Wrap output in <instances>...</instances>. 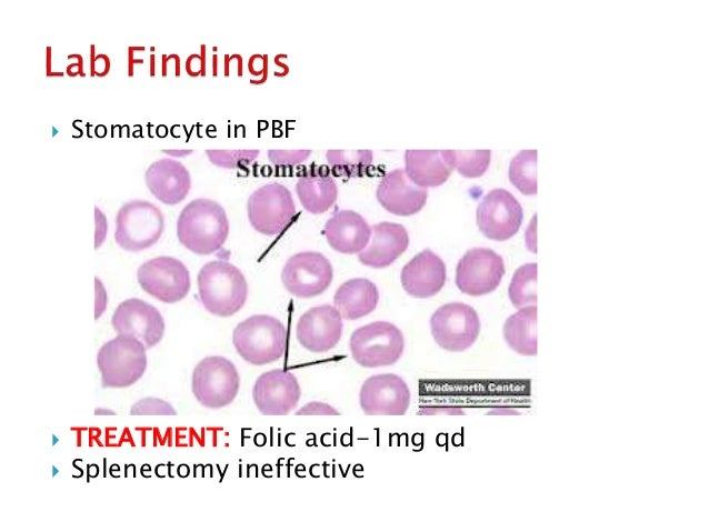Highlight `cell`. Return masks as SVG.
I'll list each match as a JSON object with an SVG mask.
<instances>
[{"label": "cell", "instance_id": "8", "mask_svg": "<svg viewBox=\"0 0 709 532\" xmlns=\"http://www.w3.org/2000/svg\"><path fill=\"white\" fill-rule=\"evenodd\" d=\"M247 214L257 232L272 237L282 233L292 223L297 211L290 190L279 182H270L249 195Z\"/></svg>", "mask_w": 709, "mask_h": 532}, {"label": "cell", "instance_id": "23", "mask_svg": "<svg viewBox=\"0 0 709 532\" xmlns=\"http://www.w3.org/2000/svg\"><path fill=\"white\" fill-rule=\"evenodd\" d=\"M405 165L409 179L421 188L442 184L453 170L446 150H407Z\"/></svg>", "mask_w": 709, "mask_h": 532}, {"label": "cell", "instance_id": "31", "mask_svg": "<svg viewBox=\"0 0 709 532\" xmlns=\"http://www.w3.org/2000/svg\"><path fill=\"white\" fill-rule=\"evenodd\" d=\"M209 161L219 168L237 169L252 163L259 150H206Z\"/></svg>", "mask_w": 709, "mask_h": 532}, {"label": "cell", "instance_id": "26", "mask_svg": "<svg viewBox=\"0 0 709 532\" xmlns=\"http://www.w3.org/2000/svg\"><path fill=\"white\" fill-rule=\"evenodd\" d=\"M503 339L521 355H537V305H528L511 314L503 323Z\"/></svg>", "mask_w": 709, "mask_h": 532}, {"label": "cell", "instance_id": "14", "mask_svg": "<svg viewBox=\"0 0 709 532\" xmlns=\"http://www.w3.org/2000/svg\"><path fill=\"white\" fill-rule=\"evenodd\" d=\"M111 325L118 334L142 342L147 350L162 340L166 329L159 310L138 298L127 299L116 308Z\"/></svg>", "mask_w": 709, "mask_h": 532}, {"label": "cell", "instance_id": "4", "mask_svg": "<svg viewBox=\"0 0 709 532\" xmlns=\"http://www.w3.org/2000/svg\"><path fill=\"white\" fill-rule=\"evenodd\" d=\"M147 349L139 340L118 334L98 351L97 365L103 388H127L134 384L147 369Z\"/></svg>", "mask_w": 709, "mask_h": 532}, {"label": "cell", "instance_id": "1", "mask_svg": "<svg viewBox=\"0 0 709 532\" xmlns=\"http://www.w3.org/2000/svg\"><path fill=\"white\" fill-rule=\"evenodd\" d=\"M229 235V219L216 200L198 198L180 211L177 238L189 251L208 255L219 251Z\"/></svg>", "mask_w": 709, "mask_h": 532}, {"label": "cell", "instance_id": "20", "mask_svg": "<svg viewBox=\"0 0 709 532\" xmlns=\"http://www.w3.org/2000/svg\"><path fill=\"white\" fill-rule=\"evenodd\" d=\"M148 190L160 202L174 205L186 199L191 189V175L180 161L163 158L152 162L144 173Z\"/></svg>", "mask_w": 709, "mask_h": 532}, {"label": "cell", "instance_id": "13", "mask_svg": "<svg viewBox=\"0 0 709 532\" xmlns=\"http://www.w3.org/2000/svg\"><path fill=\"white\" fill-rule=\"evenodd\" d=\"M476 219L478 228L485 237L495 241H505L519 230L523 211L511 192L505 189H493L478 204Z\"/></svg>", "mask_w": 709, "mask_h": 532}, {"label": "cell", "instance_id": "6", "mask_svg": "<svg viewBox=\"0 0 709 532\" xmlns=\"http://www.w3.org/2000/svg\"><path fill=\"white\" fill-rule=\"evenodd\" d=\"M352 359L363 368L395 364L402 355L405 338L388 321H375L356 329L349 340Z\"/></svg>", "mask_w": 709, "mask_h": 532}, {"label": "cell", "instance_id": "28", "mask_svg": "<svg viewBox=\"0 0 709 532\" xmlns=\"http://www.w3.org/2000/svg\"><path fill=\"white\" fill-rule=\"evenodd\" d=\"M508 297L517 309L537 305V263H526L515 271Z\"/></svg>", "mask_w": 709, "mask_h": 532}, {"label": "cell", "instance_id": "16", "mask_svg": "<svg viewBox=\"0 0 709 532\" xmlns=\"http://www.w3.org/2000/svg\"><path fill=\"white\" fill-rule=\"evenodd\" d=\"M301 389L296 375L273 369L259 375L252 388V399L263 415H286L296 409Z\"/></svg>", "mask_w": 709, "mask_h": 532}, {"label": "cell", "instance_id": "27", "mask_svg": "<svg viewBox=\"0 0 709 532\" xmlns=\"http://www.w3.org/2000/svg\"><path fill=\"white\" fill-rule=\"evenodd\" d=\"M326 158L334 174L354 178L368 171L373 153L371 150H328Z\"/></svg>", "mask_w": 709, "mask_h": 532}, {"label": "cell", "instance_id": "2", "mask_svg": "<svg viewBox=\"0 0 709 532\" xmlns=\"http://www.w3.org/2000/svg\"><path fill=\"white\" fill-rule=\"evenodd\" d=\"M198 294L211 314L227 318L237 313L248 298V283L239 268L226 260H212L197 275Z\"/></svg>", "mask_w": 709, "mask_h": 532}, {"label": "cell", "instance_id": "34", "mask_svg": "<svg viewBox=\"0 0 709 532\" xmlns=\"http://www.w3.org/2000/svg\"><path fill=\"white\" fill-rule=\"evenodd\" d=\"M296 414L297 415H339L340 412L337 411V409H334L332 405L328 403L312 401L304 404L302 408L296 411Z\"/></svg>", "mask_w": 709, "mask_h": 532}, {"label": "cell", "instance_id": "22", "mask_svg": "<svg viewBox=\"0 0 709 532\" xmlns=\"http://www.w3.org/2000/svg\"><path fill=\"white\" fill-rule=\"evenodd\" d=\"M323 234L334 251L354 254L368 245L371 227L360 213L353 210H338L327 220Z\"/></svg>", "mask_w": 709, "mask_h": 532}, {"label": "cell", "instance_id": "10", "mask_svg": "<svg viewBox=\"0 0 709 532\" xmlns=\"http://www.w3.org/2000/svg\"><path fill=\"white\" fill-rule=\"evenodd\" d=\"M141 289L164 303H176L187 297L191 287L186 264L177 258L160 255L143 262L137 270Z\"/></svg>", "mask_w": 709, "mask_h": 532}, {"label": "cell", "instance_id": "24", "mask_svg": "<svg viewBox=\"0 0 709 532\" xmlns=\"http://www.w3.org/2000/svg\"><path fill=\"white\" fill-rule=\"evenodd\" d=\"M296 193L304 210L321 214L337 201L338 187L327 170L316 167L299 177Z\"/></svg>", "mask_w": 709, "mask_h": 532}, {"label": "cell", "instance_id": "9", "mask_svg": "<svg viewBox=\"0 0 709 532\" xmlns=\"http://www.w3.org/2000/svg\"><path fill=\"white\" fill-rule=\"evenodd\" d=\"M480 328L477 311L462 302L446 303L430 318V331L435 342L450 352L469 349L478 339Z\"/></svg>", "mask_w": 709, "mask_h": 532}, {"label": "cell", "instance_id": "21", "mask_svg": "<svg viewBox=\"0 0 709 532\" xmlns=\"http://www.w3.org/2000/svg\"><path fill=\"white\" fill-rule=\"evenodd\" d=\"M408 245L409 235L402 224L382 221L371 227L370 241L358 253V260L366 267L383 269L392 264Z\"/></svg>", "mask_w": 709, "mask_h": 532}, {"label": "cell", "instance_id": "15", "mask_svg": "<svg viewBox=\"0 0 709 532\" xmlns=\"http://www.w3.org/2000/svg\"><path fill=\"white\" fill-rule=\"evenodd\" d=\"M411 401L406 381L393 373L371 375L362 383L359 404L367 415H403Z\"/></svg>", "mask_w": 709, "mask_h": 532}, {"label": "cell", "instance_id": "33", "mask_svg": "<svg viewBox=\"0 0 709 532\" xmlns=\"http://www.w3.org/2000/svg\"><path fill=\"white\" fill-rule=\"evenodd\" d=\"M311 150H268L267 155L276 165H296L309 158Z\"/></svg>", "mask_w": 709, "mask_h": 532}, {"label": "cell", "instance_id": "17", "mask_svg": "<svg viewBox=\"0 0 709 532\" xmlns=\"http://www.w3.org/2000/svg\"><path fill=\"white\" fill-rule=\"evenodd\" d=\"M342 330V317L334 305L321 304L301 314L296 327V338L306 350L323 353L338 344Z\"/></svg>", "mask_w": 709, "mask_h": 532}, {"label": "cell", "instance_id": "12", "mask_svg": "<svg viewBox=\"0 0 709 532\" xmlns=\"http://www.w3.org/2000/svg\"><path fill=\"white\" fill-rule=\"evenodd\" d=\"M505 272L501 255L488 248H473L457 264L456 285L467 295H486L499 287Z\"/></svg>", "mask_w": 709, "mask_h": 532}, {"label": "cell", "instance_id": "5", "mask_svg": "<svg viewBox=\"0 0 709 532\" xmlns=\"http://www.w3.org/2000/svg\"><path fill=\"white\" fill-rule=\"evenodd\" d=\"M163 230L162 211L150 201L130 200L117 212L114 240L126 251L139 252L152 247Z\"/></svg>", "mask_w": 709, "mask_h": 532}, {"label": "cell", "instance_id": "11", "mask_svg": "<svg viewBox=\"0 0 709 532\" xmlns=\"http://www.w3.org/2000/svg\"><path fill=\"white\" fill-rule=\"evenodd\" d=\"M333 268L331 262L320 252L302 251L287 259L281 282L284 289L300 299L314 298L322 294L331 284Z\"/></svg>", "mask_w": 709, "mask_h": 532}, {"label": "cell", "instance_id": "29", "mask_svg": "<svg viewBox=\"0 0 709 532\" xmlns=\"http://www.w3.org/2000/svg\"><path fill=\"white\" fill-rule=\"evenodd\" d=\"M509 180L523 194L537 193V150H522L509 164Z\"/></svg>", "mask_w": 709, "mask_h": 532}, {"label": "cell", "instance_id": "18", "mask_svg": "<svg viewBox=\"0 0 709 532\" xmlns=\"http://www.w3.org/2000/svg\"><path fill=\"white\" fill-rule=\"evenodd\" d=\"M376 198L388 212L408 217L419 212L426 204V188L415 184L405 169H395L386 173L376 190Z\"/></svg>", "mask_w": 709, "mask_h": 532}, {"label": "cell", "instance_id": "7", "mask_svg": "<svg viewBox=\"0 0 709 532\" xmlns=\"http://www.w3.org/2000/svg\"><path fill=\"white\" fill-rule=\"evenodd\" d=\"M240 377L236 365L221 355L203 358L191 375V391L196 400L207 409H222L236 399Z\"/></svg>", "mask_w": 709, "mask_h": 532}, {"label": "cell", "instance_id": "35", "mask_svg": "<svg viewBox=\"0 0 709 532\" xmlns=\"http://www.w3.org/2000/svg\"><path fill=\"white\" fill-rule=\"evenodd\" d=\"M96 282V313L94 319L97 320L103 312L107 304V294L104 288L99 279H94Z\"/></svg>", "mask_w": 709, "mask_h": 532}, {"label": "cell", "instance_id": "30", "mask_svg": "<svg viewBox=\"0 0 709 532\" xmlns=\"http://www.w3.org/2000/svg\"><path fill=\"white\" fill-rule=\"evenodd\" d=\"M446 151L453 169L466 178L481 177L490 164V150Z\"/></svg>", "mask_w": 709, "mask_h": 532}, {"label": "cell", "instance_id": "19", "mask_svg": "<svg viewBox=\"0 0 709 532\" xmlns=\"http://www.w3.org/2000/svg\"><path fill=\"white\" fill-rule=\"evenodd\" d=\"M447 269L443 260L430 249L417 253L400 273L403 290L413 298L436 295L446 284Z\"/></svg>", "mask_w": 709, "mask_h": 532}, {"label": "cell", "instance_id": "32", "mask_svg": "<svg viewBox=\"0 0 709 532\" xmlns=\"http://www.w3.org/2000/svg\"><path fill=\"white\" fill-rule=\"evenodd\" d=\"M131 415H176L177 411L167 401L159 398H143L132 404Z\"/></svg>", "mask_w": 709, "mask_h": 532}, {"label": "cell", "instance_id": "3", "mask_svg": "<svg viewBox=\"0 0 709 532\" xmlns=\"http://www.w3.org/2000/svg\"><path fill=\"white\" fill-rule=\"evenodd\" d=\"M238 354L252 365L278 361L287 351V329L277 318L253 314L239 322L232 331Z\"/></svg>", "mask_w": 709, "mask_h": 532}, {"label": "cell", "instance_id": "25", "mask_svg": "<svg viewBox=\"0 0 709 532\" xmlns=\"http://www.w3.org/2000/svg\"><path fill=\"white\" fill-rule=\"evenodd\" d=\"M379 290L366 278L343 282L333 295V305L342 319L357 320L370 314L378 305Z\"/></svg>", "mask_w": 709, "mask_h": 532}]
</instances>
